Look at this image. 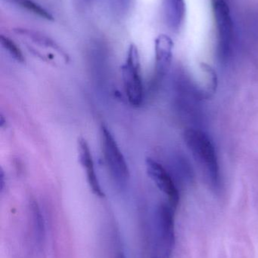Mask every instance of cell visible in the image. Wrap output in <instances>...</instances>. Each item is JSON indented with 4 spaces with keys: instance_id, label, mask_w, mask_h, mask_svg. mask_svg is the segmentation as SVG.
Listing matches in <instances>:
<instances>
[{
    "instance_id": "cell-5",
    "label": "cell",
    "mask_w": 258,
    "mask_h": 258,
    "mask_svg": "<svg viewBox=\"0 0 258 258\" xmlns=\"http://www.w3.org/2000/svg\"><path fill=\"white\" fill-rule=\"evenodd\" d=\"M15 34L27 45V48L35 54L49 60L54 58L55 54H59L64 58L68 59L62 48L54 40L42 34L40 32L26 28H17Z\"/></svg>"
},
{
    "instance_id": "cell-8",
    "label": "cell",
    "mask_w": 258,
    "mask_h": 258,
    "mask_svg": "<svg viewBox=\"0 0 258 258\" xmlns=\"http://www.w3.org/2000/svg\"><path fill=\"white\" fill-rule=\"evenodd\" d=\"M79 158L82 167L86 172V179L89 187L92 189V192L98 197H104L105 194L101 189V184L98 180V176L95 172V165L92 159V153L89 144L84 138H80L78 140Z\"/></svg>"
},
{
    "instance_id": "cell-10",
    "label": "cell",
    "mask_w": 258,
    "mask_h": 258,
    "mask_svg": "<svg viewBox=\"0 0 258 258\" xmlns=\"http://www.w3.org/2000/svg\"><path fill=\"white\" fill-rule=\"evenodd\" d=\"M174 209L170 204H162L158 210L159 231L168 249H171L174 243Z\"/></svg>"
},
{
    "instance_id": "cell-12",
    "label": "cell",
    "mask_w": 258,
    "mask_h": 258,
    "mask_svg": "<svg viewBox=\"0 0 258 258\" xmlns=\"http://www.w3.org/2000/svg\"><path fill=\"white\" fill-rule=\"evenodd\" d=\"M30 206H31L32 215H33L35 234L38 242L41 243L45 238V223H44L43 216L36 201H32Z\"/></svg>"
},
{
    "instance_id": "cell-6",
    "label": "cell",
    "mask_w": 258,
    "mask_h": 258,
    "mask_svg": "<svg viewBox=\"0 0 258 258\" xmlns=\"http://www.w3.org/2000/svg\"><path fill=\"white\" fill-rule=\"evenodd\" d=\"M145 167L148 177L168 197L169 204L176 209L180 201V194L172 176L162 164L151 158L146 159Z\"/></svg>"
},
{
    "instance_id": "cell-4",
    "label": "cell",
    "mask_w": 258,
    "mask_h": 258,
    "mask_svg": "<svg viewBox=\"0 0 258 258\" xmlns=\"http://www.w3.org/2000/svg\"><path fill=\"white\" fill-rule=\"evenodd\" d=\"M212 11L216 27L218 51L222 60L232 54L234 41V24L226 0H212Z\"/></svg>"
},
{
    "instance_id": "cell-13",
    "label": "cell",
    "mask_w": 258,
    "mask_h": 258,
    "mask_svg": "<svg viewBox=\"0 0 258 258\" xmlns=\"http://www.w3.org/2000/svg\"><path fill=\"white\" fill-rule=\"evenodd\" d=\"M0 39H1V44L3 48L8 51L11 57L19 63H24V60H25L24 54L21 49L18 48V45L12 39H9L7 36H3V35H2Z\"/></svg>"
},
{
    "instance_id": "cell-11",
    "label": "cell",
    "mask_w": 258,
    "mask_h": 258,
    "mask_svg": "<svg viewBox=\"0 0 258 258\" xmlns=\"http://www.w3.org/2000/svg\"><path fill=\"white\" fill-rule=\"evenodd\" d=\"M6 1L42 19L47 20V21H53L54 19L53 15L46 9H44L40 5L35 3L33 0H6Z\"/></svg>"
},
{
    "instance_id": "cell-2",
    "label": "cell",
    "mask_w": 258,
    "mask_h": 258,
    "mask_svg": "<svg viewBox=\"0 0 258 258\" xmlns=\"http://www.w3.org/2000/svg\"><path fill=\"white\" fill-rule=\"evenodd\" d=\"M100 135L103 156L111 177L118 187H126L130 180V171L125 158L107 126L101 125Z\"/></svg>"
},
{
    "instance_id": "cell-9",
    "label": "cell",
    "mask_w": 258,
    "mask_h": 258,
    "mask_svg": "<svg viewBox=\"0 0 258 258\" xmlns=\"http://www.w3.org/2000/svg\"><path fill=\"white\" fill-rule=\"evenodd\" d=\"M164 21L173 33H179L186 19L185 0H162Z\"/></svg>"
},
{
    "instance_id": "cell-3",
    "label": "cell",
    "mask_w": 258,
    "mask_h": 258,
    "mask_svg": "<svg viewBox=\"0 0 258 258\" xmlns=\"http://www.w3.org/2000/svg\"><path fill=\"white\" fill-rule=\"evenodd\" d=\"M121 74L124 92L129 103L133 107H139L143 102L144 88L139 51L134 44L129 47L125 61L121 67Z\"/></svg>"
},
{
    "instance_id": "cell-14",
    "label": "cell",
    "mask_w": 258,
    "mask_h": 258,
    "mask_svg": "<svg viewBox=\"0 0 258 258\" xmlns=\"http://www.w3.org/2000/svg\"><path fill=\"white\" fill-rule=\"evenodd\" d=\"M133 0H109L112 12L116 16L124 17L130 12Z\"/></svg>"
},
{
    "instance_id": "cell-15",
    "label": "cell",
    "mask_w": 258,
    "mask_h": 258,
    "mask_svg": "<svg viewBox=\"0 0 258 258\" xmlns=\"http://www.w3.org/2000/svg\"><path fill=\"white\" fill-rule=\"evenodd\" d=\"M118 258H125V257H124V256L123 255V254H121V255H119V257H118Z\"/></svg>"
},
{
    "instance_id": "cell-7",
    "label": "cell",
    "mask_w": 258,
    "mask_h": 258,
    "mask_svg": "<svg viewBox=\"0 0 258 258\" xmlns=\"http://www.w3.org/2000/svg\"><path fill=\"white\" fill-rule=\"evenodd\" d=\"M174 42L170 36L161 34L154 41V83H159L168 74L173 60Z\"/></svg>"
},
{
    "instance_id": "cell-1",
    "label": "cell",
    "mask_w": 258,
    "mask_h": 258,
    "mask_svg": "<svg viewBox=\"0 0 258 258\" xmlns=\"http://www.w3.org/2000/svg\"><path fill=\"white\" fill-rule=\"evenodd\" d=\"M184 141L194 159L205 173L209 181L218 186L219 163L215 146L209 135L201 129L191 128L185 132Z\"/></svg>"
}]
</instances>
